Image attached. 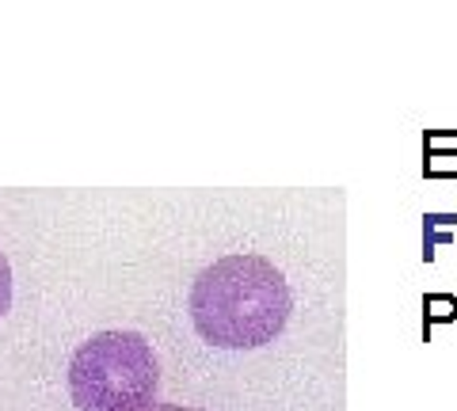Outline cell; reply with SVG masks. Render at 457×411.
<instances>
[{
  "mask_svg": "<svg viewBox=\"0 0 457 411\" xmlns=\"http://www.w3.org/2000/svg\"><path fill=\"white\" fill-rule=\"evenodd\" d=\"M290 313L294 297L282 271L252 251L221 255L191 286V320L198 335L225 350L275 343Z\"/></svg>",
  "mask_w": 457,
  "mask_h": 411,
  "instance_id": "1",
  "label": "cell"
},
{
  "mask_svg": "<svg viewBox=\"0 0 457 411\" xmlns=\"http://www.w3.org/2000/svg\"><path fill=\"white\" fill-rule=\"evenodd\" d=\"M156 389L161 362L137 332H99L69 362V392L80 411H149Z\"/></svg>",
  "mask_w": 457,
  "mask_h": 411,
  "instance_id": "2",
  "label": "cell"
},
{
  "mask_svg": "<svg viewBox=\"0 0 457 411\" xmlns=\"http://www.w3.org/2000/svg\"><path fill=\"white\" fill-rule=\"evenodd\" d=\"M457 134L446 130V134H427V160H423V176H431V179H450L457 176V164L453 160V152L450 149H442V145H453Z\"/></svg>",
  "mask_w": 457,
  "mask_h": 411,
  "instance_id": "3",
  "label": "cell"
},
{
  "mask_svg": "<svg viewBox=\"0 0 457 411\" xmlns=\"http://www.w3.org/2000/svg\"><path fill=\"white\" fill-rule=\"evenodd\" d=\"M457 233V214H427L423 218V259L431 263L442 244H450Z\"/></svg>",
  "mask_w": 457,
  "mask_h": 411,
  "instance_id": "4",
  "label": "cell"
},
{
  "mask_svg": "<svg viewBox=\"0 0 457 411\" xmlns=\"http://www.w3.org/2000/svg\"><path fill=\"white\" fill-rule=\"evenodd\" d=\"M457 320V297L453 293H427L423 297V335H431L438 324Z\"/></svg>",
  "mask_w": 457,
  "mask_h": 411,
  "instance_id": "5",
  "label": "cell"
},
{
  "mask_svg": "<svg viewBox=\"0 0 457 411\" xmlns=\"http://www.w3.org/2000/svg\"><path fill=\"white\" fill-rule=\"evenodd\" d=\"M12 308V267L4 259V251H0V316H4Z\"/></svg>",
  "mask_w": 457,
  "mask_h": 411,
  "instance_id": "6",
  "label": "cell"
},
{
  "mask_svg": "<svg viewBox=\"0 0 457 411\" xmlns=\"http://www.w3.org/2000/svg\"><path fill=\"white\" fill-rule=\"evenodd\" d=\"M149 411H198V407H183V404H153Z\"/></svg>",
  "mask_w": 457,
  "mask_h": 411,
  "instance_id": "7",
  "label": "cell"
}]
</instances>
